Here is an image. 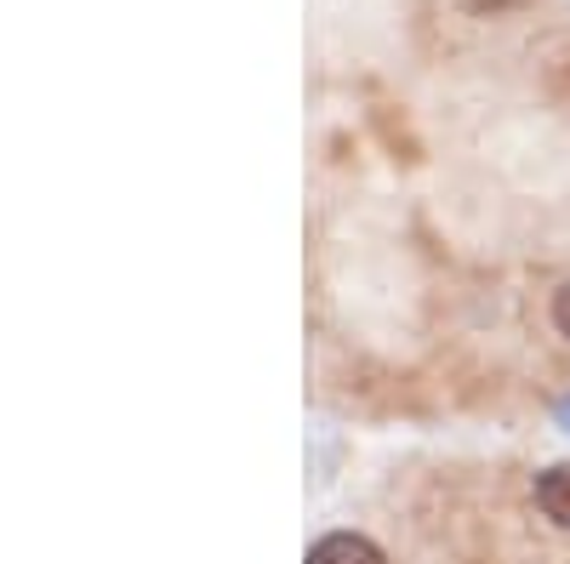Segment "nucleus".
I'll return each instance as SVG.
<instances>
[{
	"label": "nucleus",
	"instance_id": "nucleus-1",
	"mask_svg": "<svg viewBox=\"0 0 570 564\" xmlns=\"http://www.w3.org/2000/svg\"><path fill=\"white\" fill-rule=\"evenodd\" d=\"M308 564H383V547L354 536V531H331L308 547Z\"/></svg>",
	"mask_w": 570,
	"mask_h": 564
},
{
	"label": "nucleus",
	"instance_id": "nucleus-2",
	"mask_svg": "<svg viewBox=\"0 0 570 564\" xmlns=\"http://www.w3.org/2000/svg\"><path fill=\"white\" fill-rule=\"evenodd\" d=\"M537 502H542V513L553 525L570 531V467H548V474L537 479Z\"/></svg>",
	"mask_w": 570,
	"mask_h": 564
},
{
	"label": "nucleus",
	"instance_id": "nucleus-3",
	"mask_svg": "<svg viewBox=\"0 0 570 564\" xmlns=\"http://www.w3.org/2000/svg\"><path fill=\"white\" fill-rule=\"evenodd\" d=\"M462 7H468L473 18H502V12H513V7H525V0H462Z\"/></svg>",
	"mask_w": 570,
	"mask_h": 564
},
{
	"label": "nucleus",
	"instance_id": "nucleus-4",
	"mask_svg": "<svg viewBox=\"0 0 570 564\" xmlns=\"http://www.w3.org/2000/svg\"><path fill=\"white\" fill-rule=\"evenodd\" d=\"M553 325H559V332L570 337V279L559 286V297H553Z\"/></svg>",
	"mask_w": 570,
	"mask_h": 564
},
{
	"label": "nucleus",
	"instance_id": "nucleus-5",
	"mask_svg": "<svg viewBox=\"0 0 570 564\" xmlns=\"http://www.w3.org/2000/svg\"><path fill=\"white\" fill-rule=\"evenodd\" d=\"M559 422H564V428H570V399H564V405H559Z\"/></svg>",
	"mask_w": 570,
	"mask_h": 564
}]
</instances>
